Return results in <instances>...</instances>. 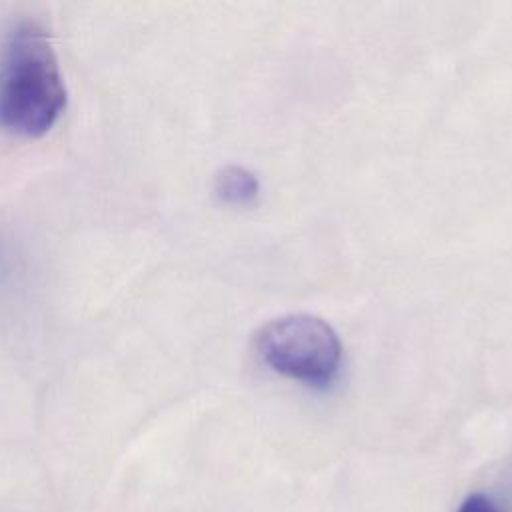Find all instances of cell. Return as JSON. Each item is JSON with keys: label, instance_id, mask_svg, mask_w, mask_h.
Segmentation results:
<instances>
[{"label": "cell", "instance_id": "cell-1", "mask_svg": "<svg viewBox=\"0 0 512 512\" xmlns=\"http://www.w3.org/2000/svg\"><path fill=\"white\" fill-rule=\"evenodd\" d=\"M66 108V86L48 32L22 22L10 36L0 64V128L36 138Z\"/></svg>", "mask_w": 512, "mask_h": 512}, {"label": "cell", "instance_id": "cell-2", "mask_svg": "<svg viewBox=\"0 0 512 512\" xmlns=\"http://www.w3.org/2000/svg\"><path fill=\"white\" fill-rule=\"evenodd\" d=\"M254 348L274 372L318 388L328 386L342 364L338 334L314 314H286L266 322Z\"/></svg>", "mask_w": 512, "mask_h": 512}, {"label": "cell", "instance_id": "cell-3", "mask_svg": "<svg viewBox=\"0 0 512 512\" xmlns=\"http://www.w3.org/2000/svg\"><path fill=\"white\" fill-rule=\"evenodd\" d=\"M216 196L230 206H250L256 202L260 184L256 176L242 166H224L214 178Z\"/></svg>", "mask_w": 512, "mask_h": 512}, {"label": "cell", "instance_id": "cell-4", "mask_svg": "<svg viewBox=\"0 0 512 512\" xmlns=\"http://www.w3.org/2000/svg\"><path fill=\"white\" fill-rule=\"evenodd\" d=\"M458 512H500V510H498L496 504H494L490 498H486L484 494H472V496H468V498L460 504Z\"/></svg>", "mask_w": 512, "mask_h": 512}]
</instances>
